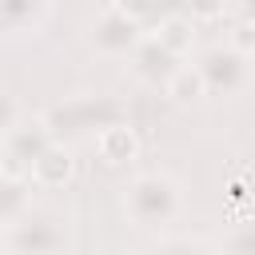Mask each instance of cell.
<instances>
[{
    "label": "cell",
    "mask_w": 255,
    "mask_h": 255,
    "mask_svg": "<svg viewBox=\"0 0 255 255\" xmlns=\"http://www.w3.org/2000/svg\"><path fill=\"white\" fill-rule=\"evenodd\" d=\"M120 211L135 231H155L159 235L183 215V183L163 167L135 171L120 191Z\"/></svg>",
    "instance_id": "obj_1"
},
{
    "label": "cell",
    "mask_w": 255,
    "mask_h": 255,
    "mask_svg": "<svg viewBox=\"0 0 255 255\" xmlns=\"http://www.w3.org/2000/svg\"><path fill=\"white\" fill-rule=\"evenodd\" d=\"M40 120L56 143H68L72 135H100L116 124H128V108L108 92H76L56 100L48 112H40Z\"/></svg>",
    "instance_id": "obj_2"
},
{
    "label": "cell",
    "mask_w": 255,
    "mask_h": 255,
    "mask_svg": "<svg viewBox=\"0 0 255 255\" xmlns=\"http://www.w3.org/2000/svg\"><path fill=\"white\" fill-rule=\"evenodd\" d=\"M84 48L100 60H131V52L147 40V24L135 16L131 4H104L84 24Z\"/></svg>",
    "instance_id": "obj_3"
},
{
    "label": "cell",
    "mask_w": 255,
    "mask_h": 255,
    "mask_svg": "<svg viewBox=\"0 0 255 255\" xmlns=\"http://www.w3.org/2000/svg\"><path fill=\"white\" fill-rule=\"evenodd\" d=\"M8 255H68L72 251V227L68 215L56 207H32L16 227L0 235Z\"/></svg>",
    "instance_id": "obj_4"
},
{
    "label": "cell",
    "mask_w": 255,
    "mask_h": 255,
    "mask_svg": "<svg viewBox=\"0 0 255 255\" xmlns=\"http://www.w3.org/2000/svg\"><path fill=\"white\" fill-rule=\"evenodd\" d=\"M191 64H195V72L203 76V88H207V96L235 100V96H243V92L255 84V60H247L243 52H235L227 40L199 48Z\"/></svg>",
    "instance_id": "obj_5"
},
{
    "label": "cell",
    "mask_w": 255,
    "mask_h": 255,
    "mask_svg": "<svg viewBox=\"0 0 255 255\" xmlns=\"http://www.w3.org/2000/svg\"><path fill=\"white\" fill-rule=\"evenodd\" d=\"M52 143H56V139H52V131L44 128L40 116L20 120L8 135H0V147H4V171H12V175H28L32 163H36Z\"/></svg>",
    "instance_id": "obj_6"
},
{
    "label": "cell",
    "mask_w": 255,
    "mask_h": 255,
    "mask_svg": "<svg viewBox=\"0 0 255 255\" xmlns=\"http://www.w3.org/2000/svg\"><path fill=\"white\" fill-rule=\"evenodd\" d=\"M183 68V56L179 52H171L159 36H151L147 32V40L131 52V60H128V72H131V80L135 84H143V88H167V80L175 76Z\"/></svg>",
    "instance_id": "obj_7"
},
{
    "label": "cell",
    "mask_w": 255,
    "mask_h": 255,
    "mask_svg": "<svg viewBox=\"0 0 255 255\" xmlns=\"http://www.w3.org/2000/svg\"><path fill=\"white\" fill-rule=\"evenodd\" d=\"M52 4L44 0H0V32L8 36H40L52 20Z\"/></svg>",
    "instance_id": "obj_8"
},
{
    "label": "cell",
    "mask_w": 255,
    "mask_h": 255,
    "mask_svg": "<svg viewBox=\"0 0 255 255\" xmlns=\"http://www.w3.org/2000/svg\"><path fill=\"white\" fill-rule=\"evenodd\" d=\"M72 175H76V159H72V147L68 143H52L32 163V171H28L32 187H44V191H56V187L72 183Z\"/></svg>",
    "instance_id": "obj_9"
},
{
    "label": "cell",
    "mask_w": 255,
    "mask_h": 255,
    "mask_svg": "<svg viewBox=\"0 0 255 255\" xmlns=\"http://www.w3.org/2000/svg\"><path fill=\"white\" fill-rule=\"evenodd\" d=\"M32 179L28 175H12V171H0V235L8 227H16L28 211H32Z\"/></svg>",
    "instance_id": "obj_10"
},
{
    "label": "cell",
    "mask_w": 255,
    "mask_h": 255,
    "mask_svg": "<svg viewBox=\"0 0 255 255\" xmlns=\"http://www.w3.org/2000/svg\"><path fill=\"white\" fill-rule=\"evenodd\" d=\"M96 151L108 167H124V163L139 159V135H135L131 124H116V128L96 135Z\"/></svg>",
    "instance_id": "obj_11"
},
{
    "label": "cell",
    "mask_w": 255,
    "mask_h": 255,
    "mask_svg": "<svg viewBox=\"0 0 255 255\" xmlns=\"http://www.w3.org/2000/svg\"><path fill=\"white\" fill-rule=\"evenodd\" d=\"M163 96H167L175 108H195V104L207 96V88H203V76L195 72V64H183V68H179V72L167 80Z\"/></svg>",
    "instance_id": "obj_12"
},
{
    "label": "cell",
    "mask_w": 255,
    "mask_h": 255,
    "mask_svg": "<svg viewBox=\"0 0 255 255\" xmlns=\"http://www.w3.org/2000/svg\"><path fill=\"white\" fill-rule=\"evenodd\" d=\"M219 247H223V255H255V215H239L223 231Z\"/></svg>",
    "instance_id": "obj_13"
},
{
    "label": "cell",
    "mask_w": 255,
    "mask_h": 255,
    "mask_svg": "<svg viewBox=\"0 0 255 255\" xmlns=\"http://www.w3.org/2000/svg\"><path fill=\"white\" fill-rule=\"evenodd\" d=\"M147 255H211V251L195 235H155V243L147 247Z\"/></svg>",
    "instance_id": "obj_14"
},
{
    "label": "cell",
    "mask_w": 255,
    "mask_h": 255,
    "mask_svg": "<svg viewBox=\"0 0 255 255\" xmlns=\"http://www.w3.org/2000/svg\"><path fill=\"white\" fill-rule=\"evenodd\" d=\"M227 44H231L235 52H243L247 60H255V24H251L247 16H239V20L227 28Z\"/></svg>",
    "instance_id": "obj_15"
},
{
    "label": "cell",
    "mask_w": 255,
    "mask_h": 255,
    "mask_svg": "<svg viewBox=\"0 0 255 255\" xmlns=\"http://www.w3.org/2000/svg\"><path fill=\"white\" fill-rule=\"evenodd\" d=\"M20 120H24V116H20V104H16V96L0 88V135H8V131L20 124Z\"/></svg>",
    "instance_id": "obj_16"
},
{
    "label": "cell",
    "mask_w": 255,
    "mask_h": 255,
    "mask_svg": "<svg viewBox=\"0 0 255 255\" xmlns=\"http://www.w3.org/2000/svg\"><path fill=\"white\" fill-rule=\"evenodd\" d=\"M120 255H147V251H120Z\"/></svg>",
    "instance_id": "obj_17"
},
{
    "label": "cell",
    "mask_w": 255,
    "mask_h": 255,
    "mask_svg": "<svg viewBox=\"0 0 255 255\" xmlns=\"http://www.w3.org/2000/svg\"><path fill=\"white\" fill-rule=\"evenodd\" d=\"M0 255H8V251H4V243H0Z\"/></svg>",
    "instance_id": "obj_18"
},
{
    "label": "cell",
    "mask_w": 255,
    "mask_h": 255,
    "mask_svg": "<svg viewBox=\"0 0 255 255\" xmlns=\"http://www.w3.org/2000/svg\"><path fill=\"white\" fill-rule=\"evenodd\" d=\"M251 207H255V199H251Z\"/></svg>",
    "instance_id": "obj_19"
}]
</instances>
